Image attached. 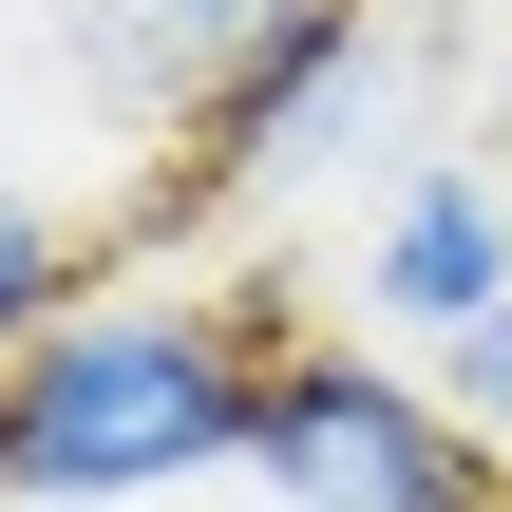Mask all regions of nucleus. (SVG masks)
Here are the masks:
<instances>
[{"instance_id":"1","label":"nucleus","mask_w":512,"mask_h":512,"mask_svg":"<svg viewBox=\"0 0 512 512\" xmlns=\"http://www.w3.org/2000/svg\"><path fill=\"white\" fill-rule=\"evenodd\" d=\"M247 380L266 323L190 285H76L0 361V512H152L247 475Z\"/></svg>"},{"instance_id":"2","label":"nucleus","mask_w":512,"mask_h":512,"mask_svg":"<svg viewBox=\"0 0 512 512\" xmlns=\"http://www.w3.org/2000/svg\"><path fill=\"white\" fill-rule=\"evenodd\" d=\"M247 494L266 512H512V475L456 437V399L418 361H380L361 323L285 342L266 323V380H247Z\"/></svg>"},{"instance_id":"3","label":"nucleus","mask_w":512,"mask_h":512,"mask_svg":"<svg viewBox=\"0 0 512 512\" xmlns=\"http://www.w3.org/2000/svg\"><path fill=\"white\" fill-rule=\"evenodd\" d=\"M342 171H418V57L380 0H304L209 95V190H342Z\"/></svg>"},{"instance_id":"4","label":"nucleus","mask_w":512,"mask_h":512,"mask_svg":"<svg viewBox=\"0 0 512 512\" xmlns=\"http://www.w3.org/2000/svg\"><path fill=\"white\" fill-rule=\"evenodd\" d=\"M342 304H361V342H418V361H437L475 304H512V190L475 171V152H418V171H380Z\"/></svg>"},{"instance_id":"5","label":"nucleus","mask_w":512,"mask_h":512,"mask_svg":"<svg viewBox=\"0 0 512 512\" xmlns=\"http://www.w3.org/2000/svg\"><path fill=\"white\" fill-rule=\"evenodd\" d=\"M304 0H38V57L114 114V133H209V95L285 38Z\"/></svg>"},{"instance_id":"6","label":"nucleus","mask_w":512,"mask_h":512,"mask_svg":"<svg viewBox=\"0 0 512 512\" xmlns=\"http://www.w3.org/2000/svg\"><path fill=\"white\" fill-rule=\"evenodd\" d=\"M76 285H95V228H76L38 171H0V361H19V342L76 304Z\"/></svg>"},{"instance_id":"7","label":"nucleus","mask_w":512,"mask_h":512,"mask_svg":"<svg viewBox=\"0 0 512 512\" xmlns=\"http://www.w3.org/2000/svg\"><path fill=\"white\" fill-rule=\"evenodd\" d=\"M418 380L456 399V437H475V456H494V475H512V304H475V323H456V342H437Z\"/></svg>"}]
</instances>
